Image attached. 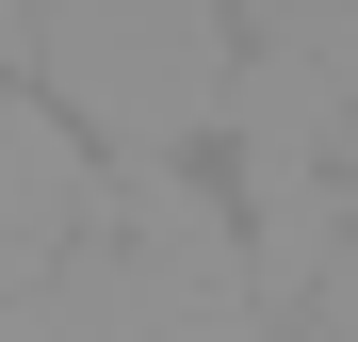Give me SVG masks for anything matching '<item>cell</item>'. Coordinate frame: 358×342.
Wrapping results in <instances>:
<instances>
[{"label":"cell","mask_w":358,"mask_h":342,"mask_svg":"<svg viewBox=\"0 0 358 342\" xmlns=\"http://www.w3.org/2000/svg\"><path fill=\"white\" fill-rule=\"evenodd\" d=\"M98 228H114V147L82 114H49L33 82H0V310L49 294Z\"/></svg>","instance_id":"7a4b0ae2"},{"label":"cell","mask_w":358,"mask_h":342,"mask_svg":"<svg viewBox=\"0 0 358 342\" xmlns=\"http://www.w3.org/2000/svg\"><path fill=\"white\" fill-rule=\"evenodd\" d=\"M0 82H17V0H0Z\"/></svg>","instance_id":"5b68a950"},{"label":"cell","mask_w":358,"mask_h":342,"mask_svg":"<svg viewBox=\"0 0 358 342\" xmlns=\"http://www.w3.org/2000/svg\"><path fill=\"white\" fill-rule=\"evenodd\" d=\"M17 82L82 114L114 163H196L228 147L245 0H17Z\"/></svg>","instance_id":"6da1fadb"},{"label":"cell","mask_w":358,"mask_h":342,"mask_svg":"<svg viewBox=\"0 0 358 342\" xmlns=\"http://www.w3.org/2000/svg\"><path fill=\"white\" fill-rule=\"evenodd\" d=\"M245 33H310L342 66V114H358V0H245Z\"/></svg>","instance_id":"3957f363"},{"label":"cell","mask_w":358,"mask_h":342,"mask_svg":"<svg viewBox=\"0 0 358 342\" xmlns=\"http://www.w3.org/2000/svg\"><path fill=\"white\" fill-rule=\"evenodd\" d=\"M277 342H358V245H342V277H326V294H310V310H293Z\"/></svg>","instance_id":"277c9868"}]
</instances>
